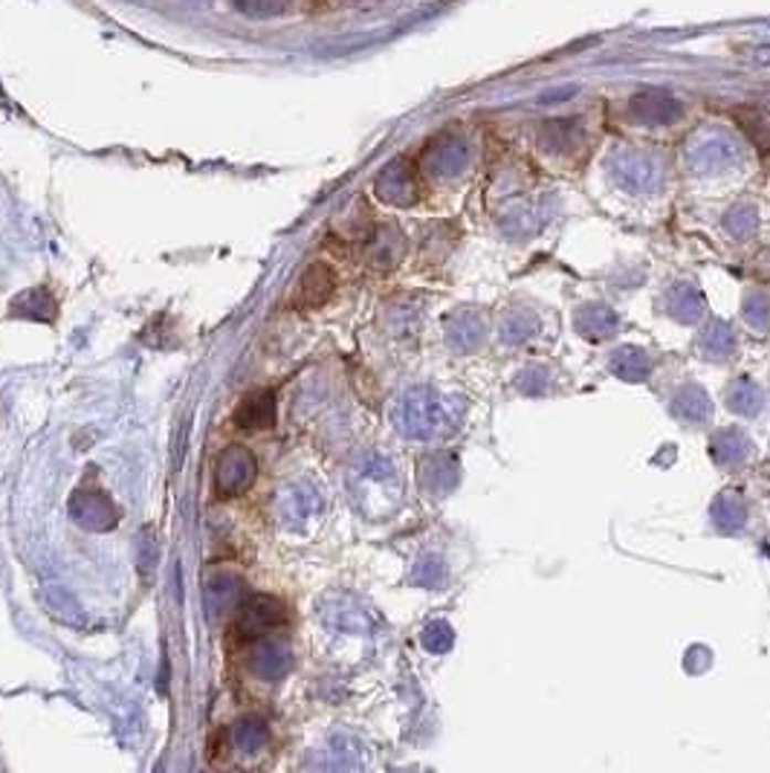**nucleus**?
Here are the masks:
<instances>
[{"instance_id":"nucleus-4","label":"nucleus","mask_w":770,"mask_h":773,"mask_svg":"<svg viewBox=\"0 0 770 773\" xmlns=\"http://www.w3.org/2000/svg\"><path fill=\"white\" fill-rule=\"evenodd\" d=\"M334 287H336V278H334V273H330L328 264H313L305 276H302V282H298L296 307H305V310H310V307L325 305V301L330 299Z\"/></svg>"},{"instance_id":"nucleus-3","label":"nucleus","mask_w":770,"mask_h":773,"mask_svg":"<svg viewBox=\"0 0 770 773\" xmlns=\"http://www.w3.org/2000/svg\"><path fill=\"white\" fill-rule=\"evenodd\" d=\"M76 521L82 528L91 530H110L116 528V507L110 505V498L102 496V493H76L73 505H70Z\"/></svg>"},{"instance_id":"nucleus-7","label":"nucleus","mask_w":770,"mask_h":773,"mask_svg":"<svg viewBox=\"0 0 770 773\" xmlns=\"http://www.w3.org/2000/svg\"><path fill=\"white\" fill-rule=\"evenodd\" d=\"M244 15H255V18H270V15H282L284 9L293 7V0H232Z\"/></svg>"},{"instance_id":"nucleus-2","label":"nucleus","mask_w":770,"mask_h":773,"mask_svg":"<svg viewBox=\"0 0 770 773\" xmlns=\"http://www.w3.org/2000/svg\"><path fill=\"white\" fill-rule=\"evenodd\" d=\"M284 621H287L284 605L278 603L275 597L259 594V597H252L250 603L241 608V617H238L235 628H238V635L259 637V635H264V632H270V628L282 626Z\"/></svg>"},{"instance_id":"nucleus-8","label":"nucleus","mask_w":770,"mask_h":773,"mask_svg":"<svg viewBox=\"0 0 770 773\" xmlns=\"http://www.w3.org/2000/svg\"><path fill=\"white\" fill-rule=\"evenodd\" d=\"M756 55H759V62L770 64V50H768V46H759V50H756Z\"/></svg>"},{"instance_id":"nucleus-6","label":"nucleus","mask_w":770,"mask_h":773,"mask_svg":"<svg viewBox=\"0 0 770 773\" xmlns=\"http://www.w3.org/2000/svg\"><path fill=\"white\" fill-rule=\"evenodd\" d=\"M12 314H21L27 316V319H41V322H44L46 314L55 316V301L50 299V293L46 290H32L12 305ZM46 322H50V319H46Z\"/></svg>"},{"instance_id":"nucleus-5","label":"nucleus","mask_w":770,"mask_h":773,"mask_svg":"<svg viewBox=\"0 0 770 773\" xmlns=\"http://www.w3.org/2000/svg\"><path fill=\"white\" fill-rule=\"evenodd\" d=\"M235 426L241 430H273L275 426V394L273 391H255L238 406Z\"/></svg>"},{"instance_id":"nucleus-1","label":"nucleus","mask_w":770,"mask_h":773,"mask_svg":"<svg viewBox=\"0 0 770 773\" xmlns=\"http://www.w3.org/2000/svg\"><path fill=\"white\" fill-rule=\"evenodd\" d=\"M255 478V458L244 446H226L214 467V496H241Z\"/></svg>"}]
</instances>
